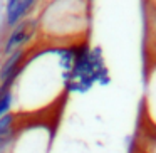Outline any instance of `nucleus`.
I'll use <instances>...</instances> for the list:
<instances>
[{"instance_id": "4", "label": "nucleus", "mask_w": 156, "mask_h": 153, "mask_svg": "<svg viewBox=\"0 0 156 153\" xmlns=\"http://www.w3.org/2000/svg\"><path fill=\"white\" fill-rule=\"evenodd\" d=\"M25 57H27V51H25V49H20V51L10 54L9 57H5V61L0 66V82L7 81L10 76L17 74L19 69L24 64Z\"/></svg>"}, {"instance_id": "3", "label": "nucleus", "mask_w": 156, "mask_h": 153, "mask_svg": "<svg viewBox=\"0 0 156 153\" xmlns=\"http://www.w3.org/2000/svg\"><path fill=\"white\" fill-rule=\"evenodd\" d=\"M35 5V0H9L5 5V27L14 29L22 20L29 19Z\"/></svg>"}, {"instance_id": "5", "label": "nucleus", "mask_w": 156, "mask_h": 153, "mask_svg": "<svg viewBox=\"0 0 156 153\" xmlns=\"http://www.w3.org/2000/svg\"><path fill=\"white\" fill-rule=\"evenodd\" d=\"M15 121H17V113H9L4 118H0V136L9 133L12 128L15 126Z\"/></svg>"}, {"instance_id": "8", "label": "nucleus", "mask_w": 156, "mask_h": 153, "mask_svg": "<svg viewBox=\"0 0 156 153\" xmlns=\"http://www.w3.org/2000/svg\"><path fill=\"white\" fill-rule=\"evenodd\" d=\"M15 135H17V126H14V128H12L9 133H5V135L0 136V151H4V150L7 148L12 141H14Z\"/></svg>"}, {"instance_id": "1", "label": "nucleus", "mask_w": 156, "mask_h": 153, "mask_svg": "<svg viewBox=\"0 0 156 153\" xmlns=\"http://www.w3.org/2000/svg\"><path fill=\"white\" fill-rule=\"evenodd\" d=\"M109 71L99 47H91L87 42L77 47L76 61L67 81V93L84 94L94 84H109Z\"/></svg>"}, {"instance_id": "2", "label": "nucleus", "mask_w": 156, "mask_h": 153, "mask_svg": "<svg viewBox=\"0 0 156 153\" xmlns=\"http://www.w3.org/2000/svg\"><path fill=\"white\" fill-rule=\"evenodd\" d=\"M37 31H39V20L35 17H29L25 20H22L19 25L10 29L9 35L4 41V46L0 49V56L9 57L14 52L20 51V49H25V46L35 37Z\"/></svg>"}, {"instance_id": "7", "label": "nucleus", "mask_w": 156, "mask_h": 153, "mask_svg": "<svg viewBox=\"0 0 156 153\" xmlns=\"http://www.w3.org/2000/svg\"><path fill=\"white\" fill-rule=\"evenodd\" d=\"M153 129H154V133H153V135H148L146 141L141 145L143 153H156V128H153Z\"/></svg>"}, {"instance_id": "6", "label": "nucleus", "mask_w": 156, "mask_h": 153, "mask_svg": "<svg viewBox=\"0 0 156 153\" xmlns=\"http://www.w3.org/2000/svg\"><path fill=\"white\" fill-rule=\"evenodd\" d=\"M12 104H14V94H12V91H10V93H7V94H4L0 98V118H4L5 115L10 113Z\"/></svg>"}]
</instances>
